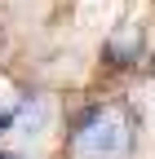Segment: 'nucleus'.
Wrapping results in <instances>:
<instances>
[{
    "label": "nucleus",
    "instance_id": "f257e3e1",
    "mask_svg": "<svg viewBox=\"0 0 155 159\" xmlns=\"http://www.w3.org/2000/svg\"><path fill=\"white\" fill-rule=\"evenodd\" d=\"M75 155L84 159H124L133 150V115L120 102H98L80 115V124L71 133Z\"/></svg>",
    "mask_w": 155,
    "mask_h": 159
},
{
    "label": "nucleus",
    "instance_id": "f03ea898",
    "mask_svg": "<svg viewBox=\"0 0 155 159\" xmlns=\"http://www.w3.org/2000/svg\"><path fill=\"white\" fill-rule=\"evenodd\" d=\"M0 159H18V155H0Z\"/></svg>",
    "mask_w": 155,
    "mask_h": 159
}]
</instances>
